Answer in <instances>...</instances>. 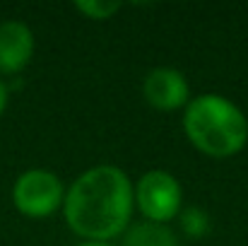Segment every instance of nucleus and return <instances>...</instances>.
I'll use <instances>...</instances> for the list:
<instances>
[{
	"label": "nucleus",
	"mask_w": 248,
	"mask_h": 246,
	"mask_svg": "<svg viewBox=\"0 0 248 246\" xmlns=\"http://www.w3.org/2000/svg\"><path fill=\"white\" fill-rule=\"evenodd\" d=\"M133 186L123 169L99 164L75 179L63 200L65 222L87 242H108L123 234L133 213Z\"/></svg>",
	"instance_id": "1"
},
{
	"label": "nucleus",
	"mask_w": 248,
	"mask_h": 246,
	"mask_svg": "<svg viewBox=\"0 0 248 246\" xmlns=\"http://www.w3.org/2000/svg\"><path fill=\"white\" fill-rule=\"evenodd\" d=\"M183 128L188 140L210 157H232L244 150L248 140V121L244 111L219 94L190 99L186 104Z\"/></svg>",
	"instance_id": "2"
},
{
	"label": "nucleus",
	"mask_w": 248,
	"mask_h": 246,
	"mask_svg": "<svg viewBox=\"0 0 248 246\" xmlns=\"http://www.w3.org/2000/svg\"><path fill=\"white\" fill-rule=\"evenodd\" d=\"M12 200L17 210L27 217H48L56 213L63 200L65 191L61 179L48 169H29L19 174L12 188Z\"/></svg>",
	"instance_id": "3"
},
{
	"label": "nucleus",
	"mask_w": 248,
	"mask_h": 246,
	"mask_svg": "<svg viewBox=\"0 0 248 246\" xmlns=\"http://www.w3.org/2000/svg\"><path fill=\"white\" fill-rule=\"evenodd\" d=\"M140 213L147 217V222L164 225L171 217H176L183 208V191L176 176H171L164 169H152L142 174L133 191Z\"/></svg>",
	"instance_id": "4"
},
{
	"label": "nucleus",
	"mask_w": 248,
	"mask_h": 246,
	"mask_svg": "<svg viewBox=\"0 0 248 246\" xmlns=\"http://www.w3.org/2000/svg\"><path fill=\"white\" fill-rule=\"evenodd\" d=\"M142 94L147 104L159 111H176L188 104V82L181 70L176 68H155L147 73Z\"/></svg>",
	"instance_id": "5"
},
{
	"label": "nucleus",
	"mask_w": 248,
	"mask_h": 246,
	"mask_svg": "<svg viewBox=\"0 0 248 246\" xmlns=\"http://www.w3.org/2000/svg\"><path fill=\"white\" fill-rule=\"evenodd\" d=\"M34 34L19 19H7L0 24V73L15 75L31 61Z\"/></svg>",
	"instance_id": "6"
},
{
	"label": "nucleus",
	"mask_w": 248,
	"mask_h": 246,
	"mask_svg": "<svg viewBox=\"0 0 248 246\" xmlns=\"http://www.w3.org/2000/svg\"><path fill=\"white\" fill-rule=\"evenodd\" d=\"M123 246H178L176 234L157 222H138L125 230Z\"/></svg>",
	"instance_id": "7"
},
{
	"label": "nucleus",
	"mask_w": 248,
	"mask_h": 246,
	"mask_svg": "<svg viewBox=\"0 0 248 246\" xmlns=\"http://www.w3.org/2000/svg\"><path fill=\"white\" fill-rule=\"evenodd\" d=\"M178 220H181V230H183L186 237H190V239H200V237L210 234V215H207L202 208H198V205L181 208Z\"/></svg>",
	"instance_id": "8"
},
{
	"label": "nucleus",
	"mask_w": 248,
	"mask_h": 246,
	"mask_svg": "<svg viewBox=\"0 0 248 246\" xmlns=\"http://www.w3.org/2000/svg\"><path fill=\"white\" fill-rule=\"evenodd\" d=\"M75 7L92 19H108L121 10V2H116V0L113 2L111 0H80V2H75Z\"/></svg>",
	"instance_id": "9"
},
{
	"label": "nucleus",
	"mask_w": 248,
	"mask_h": 246,
	"mask_svg": "<svg viewBox=\"0 0 248 246\" xmlns=\"http://www.w3.org/2000/svg\"><path fill=\"white\" fill-rule=\"evenodd\" d=\"M5 106H7V87H5V82L0 80V114H2Z\"/></svg>",
	"instance_id": "10"
},
{
	"label": "nucleus",
	"mask_w": 248,
	"mask_h": 246,
	"mask_svg": "<svg viewBox=\"0 0 248 246\" xmlns=\"http://www.w3.org/2000/svg\"><path fill=\"white\" fill-rule=\"evenodd\" d=\"M80 246H111L108 242H84V244H80Z\"/></svg>",
	"instance_id": "11"
}]
</instances>
